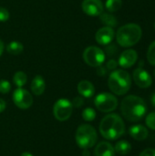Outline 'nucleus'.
I'll list each match as a JSON object with an SVG mask.
<instances>
[{"mask_svg": "<svg viewBox=\"0 0 155 156\" xmlns=\"http://www.w3.org/2000/svg\"><path fill=\"white\" fill-rule=\"evenodd\" d=\"M78 91L84 98H91L95 93V88L90 81L84 80L79 82Z\"/></svg>", "mask_w": 155, "mask_h": 156, "instance_id": "nucleus-16", "label": "nucleus"}, {"mask_svg": "<svg viewBox=\"0 0 155 156\" xmlns=\"http://www.w3.org/2000/svg\"><path fill=\"white\" fill-rule=\"evenodd\" d=\"M94 104L100 112H111L116 110L118 106V100L113 94L103 92L96 96L94 100Z\"/></svg>", "mask_w": 155, "mask_h": 156, "instance_id": "nucleus-6", "label": "nucleus"}, {"mask_svg": "<svg viewBox=\"0 0 155 156\" xmlns=\"http://www.w3.org/2000/svg\"><path fill=\"white\" fill-rule=\"evenodd\" d=\"M95 156H114L115 150L114 147L108 142H100L97 144L94 150Z\"/></svg>", "mask_w": 155, "mask_h": 156, "instance_id": "nucleus-15", "label": "nucleus"}, {"mask_svg": "<svg viewBox=\"0 0 155 156\" xmlns=\"http://www.w3.org/2000/svg\"><path fill=\"white\" fill-rule=\"evenodd\" d=\"M153 76H154V79H155V69H154V71H153Z\"/></svg>", "mask_w": 155, "mask_h": 156, "instance_id": "nucleus-38", "label": "nucleus"}, {"mask_svg": "<svg viewBox=\"0 0 155 156\" xmlns=\"http://www.w3.org/2000/svg\"><path fill=\"white\" fill-rule=\"evenodd\" d=\"M132 77L135 84L142 89H147L153 83V80L149 72L141 67L134 69Z\"/></svg>", "mask_w": 155, "mask_h": 156, "instance_id": "nucleus-11", "label": "nucleus"}, {"mask_svg": "<svg viewBox=\"0 0 155 156\" xmlns=\"http://www.w3.org/2000/svg\"><path fill=\"white\" fill-rule=\"evenodd\" d=\"M97 73L99 76H105L107 73V69L105 67H103L102 65L97 67Z\"/></svg>", "mask_w": 155, "mask_h": 156, "instance_id": "nucleus-32", "label": "nucleus"}, {"mask_svg": "<svg viewBox=\"0 0 155 156\" xmlns=\"http://www.w3.org/2000/svg\"><path fill=\"white\" fill-rule=\"evenodd\" d=\"M114 37H115V32L112 27H103L96 32L95 39L100 45L107 46L111 43Z\"/></svg>", "mask_w": 155, "mask_h": 156, "instance_id": "nucleus-12", "label": "nucleus"}, {"mask_svg": "<svg viewBox=\"0 0 155 156\" xmlns=\"http://www.w3.org/2000/svg\"><path fill=\"white\" fill-rule=\"evenodd\" d=\"M143 35L142 28L139 25L130 23L120 27L116 34L117 43L123 48H130L136 45Z\"/></svg>", "mask_w": 155, "mask_h": 156, "instance_id": "nucleus-3", "label": "nucleus"}, {"mask_svg": "<svg viewBox=\"0 0 155 156\" xmlns=\"http://www.w3.org/2000/svg\"><path fill=\"white\" fill-rule=\"evenodd\" d=\"M73 112L72 103L67 99H59L56 101L53 107V113L55 118L59 122L69 120Z\"/></svg>", "mask_w": 155, "mask_h": 156, "instance_id": "nucleus-8", "label": "nucleus"}, {"mask_svg": "<svg viewBox=\"0 0 155 156\" xmlns=\"http://www.w3.org/2000/svg\"><path fill=\"white\" fill-rule=\"evenodd\" d=\"M132 85L130 74L123 69H115L109 76L108 86L110 90L116 95L122 96L126 94Z\"/></svg>", "mask_w": 155, "mask_h": 156, "instance_id": "nucleus-4", "label": "nucleus"}, {"mask_svg": "<svg viewBox=\"0 0 155 156\" xmlns=\"http://www.w3.org/2000/svg\"><path fill=\"white\" fill-rule=\"evenodd\" d=\"M82 118L86 122H92L96 118V112L92 108H86L82 112Z\"/></svg>", "mask_w": 155, "mask_h": 156, "instance_id": "nucleus-23", "label": "nucleus"}, {"mask_svg": "<svg viewBox=\"0 0 155 156\" xmlns=\"http://www.w3.org/2000/svg\"><path fill=\"white\" fill-rule=\"evenodd\" d=\"M121 112L127 121L135 122L141 121L144 117L147 112V106L141 97L129 95L122 100Z\"/></svg>", "mask_w": 155, "mask_h": 156, "instance_id": "nucleus-1", "label": "nucleus"}, {"mask_svg": "<svg viewBox=\"0 0 155 156\" xmlns=\"http://www.w3.org/2000/svg\"><path fill=\"white\" fill-rule=\"evenodd\" d=\"M75 138L79 147L84 150L90 149L95 145L98 135L93 126L90 124H82L77 129Z\"/></svg>", "mask_w": 155, "mask_h": 156, "instance_id": "nucleus-5", "label": "nucleus"}, {"mask_svg": "<svg viewBox=\"0 0 155 156\" xmlns=\"http://www.w3.org/2000/svg\"><path fill=\"white\" fill-rule=\"evenodd\" d=\"M13 81L18 88H22L27 81V76L23 71H17L13 77Z\"/></svg>", "mask_w": 155, "mask_h": 156, "instance_id": "nucleus-21", "label": "nucleus"}, {"mask_svg": "<svg viewBox=\"0 0 155 156\" xmlns=\"http://www.w3.org/2000/svg\"><path fill=\"white\" fill-rule=\"evenodd\" d=\"M151 102H152V105L153 106V108L155 109V92L151 97Z\"/></svg>", "mask_w": 155, "mask_h": 156, "instance_id": "nucleus-35", "label": "nucleus"}, {"mask_svg": "<svg viewBox=\"0 0 155 156\" xmlns=\"http://www.w3.org/2000/svg\"><path fill=\"white\" fill-rule=\"evenodd\" d=\"M23 50L24 46L18 41H11L6 47V51L12 55H19L23 52Z\"/></svg>", "mask_w": 155, "mask_h": 156, "instance_id": "nucleus-20", "label": "nucleus"}, {"mask_svg": "<svg viewBox=\"0 0 155 156\" xmlns=\"http://www.w3.org/2000/svg\"><path fill=\"white\" fill-rule=\"evenodd\" d=\"M147 58L151 65L155 66V41H153L148 48Z\"/></svg>", "mask_w": 155, "mask_h": 156, "instance_id": "nucleus-24", "label": "nucleus"}, {"mask_svg": "<svg viewBox=\"0 0 155 156\" xmlns=\"http://www.w3.org/2000/svg\"><path fill=\"white\" fill-rule=\"evenodd\" d=\"M10 90H11V84L5 80H0V93L6 94L10 91Z\"/></svg>", "mask_w": 155, "mask_h": 156, "instance_id": "nucleus-26", "label": "nucleus"}, {"mask_svg": "<svg viewBox=\"0 0 155 156\" xmlns=\"http://www.w3.org/2000/svg\"><path fill=\"white\" fill-rule=\"evenodd\" d=\"M145 122L148 128L155 131V112H151L146 116Z\"/></svg>", "mask_w": 155, "mask_h": 156, "instance_id": "nucleus-25", "label": "nucleus"}, {"mask_svg": "<svg viewBox=\"0 0 155 156\" xmlns=\"http://www.w3.org/2000/svg\"><path fill=\"white\" fill-rule=\"evenodd\" d=\"M13 101L19 109L26 110L32 106L33 98L29 91L23 88H17L13 92Z\"/></svg>", "mask_w": 155, "mask_h": 156, "instance_id": "nucleus-9", "label": "nucleus"}, {"mask_svg": "<svg viewBox=\"0 0 155 156\" xmlns=\"http://www.w3.org/2000/svg\"><path fill=\"white\" fill-rule=\"evenodd\" d=\"M129 133L136 141H143L149 135L148 129L142 124H137V125L132 126L129 130Z\"/></svg>", "mask_w": 155, "mask_h": 156, "instance_id": "nucleus-14", "label": "nucleus"}, {"mask_svg": "<svg viewBox=\"0 0 155 156\" xmlns=\"http://www.w3.org/2000/svg\"><path fill=\"white\" fill-rule=\"evenodd\" d=\"M82 155L83 156H90V151L88 149H84L82 152Z\"/></svg>", "mask_w": 155, "mask_h": 156, "instance_id": "nucleus-36", "label": "nucleus"}, {"mask_svg": "<svg viewBox=\"0 0 155 156\" xmlns=\"http://www.w3.org/2000/svg\"><path fill=\"white\" fill-rule=\"evenodd\" d=\"M45 90H46L45 80L40 75L36 76L31 82V90H32L33 94L39 96L44 93Z\"/></svg>", "mask_w": 155, "mask_h": 156, "instance_id": "nucleus-17", "label": "nucleus"}, {"mask_svg": "<svg viewBox=\"0 0 155 156\" xmlns=\"http://www.w3.org/2000/svg\"><path fill=\"white\" fill-rule=\"evenodd\" d=\"M114 150L116 153H118L121 155H126L128 154L131 150H132V145L129 142L123 140V141H120L115 144Z\"/></svg>", "mask_w": 155, "mask_h": 156, "instance_id": "nucleus-19", "label": "nucleus"}, {"mask_svg": "<svg viewBox=\"0 0 155 156\" xmlns=\"http://www.w3.org/2000/svg\"><path fill=\"white\" fill-rule=\"evenodd\" d=\"M5 106H6V104H5V101L4 100L0 99V113H1L2 112H4V111H5Z\"/></svg>", "mask_w": 155, "mask_h": 156, "instance_id": "nucleus-33", "label": "nucleus"}, {"mask_svg": "<svg viewBox=\"0 0 155 156\" xmlns=\"http://www.w3.org/2000/svg\"><path fill=\"white\" fill-rule=\"evenodd\" d=\"M81 8L86 15L98 16L103 12V4L101 0H83Z\"/></svg>", "mask_w": 155, "mask_h": 156, "instance_id": "nucleus-10", "label": "nucleus"}, {"mask_svg": "<svg viewBox=\"0 0 155 156\" xmlns=\"http://www.w3.org/2000/svg\"><path fill=\"white\" fill-rule=\"evenodd\" d=\"M118 66V62L115 60V59H110L108 62H107V65H106V69H109V70H115L116 68Z\"/></svg>", "mask_w": 155, "mask_h": 156, "instance_id": "nucleus-29", "label": "nucleus"}, {"mask_svg": "<svg viewBox=\"0 0 155 156\" xmlns=\"http://www.w3.org/2000/svg\"><path fill=\"white\" fill-rule=\"evenodd\" d=\"M71 103H72L73 107L80 108V107H81V106H83V104H84V100H83V98H82V97L78 96V97L74 98V100H73V101H72Z\"/></svg>", "mask_w": 155, "mask_h": 156, "instance_id": "nucleus-28", "label": "nucleus"}, {"mask_svg": "<svg viewBox=\"0 0 155 156\" xmlns=\"http://www.w3.org/2000/svg\"><path fill=\"white\" fill-rule=\"evenodd\" d=\"M4 42L0 39V57L2 56V54H3V52H4Z\"/></svg>", "mask_w": 155, "mask_h": 156, "instance_id": "nucleus-34", "label": "nucleus"}, {"mask_svg": "<svg viewBox=\"0 0 155 156\" xmlns=\"http://www.w3.org/2000/svg\"><path fill=\"white\" fill-rule=\"evenodd\" d=\"M122 5V0H107L105 3V7L111 13L120 10Z\"/></svg>", "mask_w": 155, "mask_h": 156, "instance_id": "nucleus-22", "label": "nucleus"}, {"mask_svg": "<svg viewBox=\"0 0 155 156\" xmlns=\"http://www.w3.org/2000/svg\"><path fill=\"white\" fill-rule=\"evenodd\" d=\"M154 29H155V23H154Z\"/></svg>", "mask_w": 155, "mask_h": 156, "instance_id": "nucleus-39", "label": "nucleus"}, {"mask_svg": "<svg viewBox=\"0 0 155 156\" xmlns=\"http://www.w3.org/2000/svg\"><path fill=\"white\" fill-rule=\"evenodd\" d=\"M140 156H155V149L153 148L145 149L140 154Z\"/></svg>", "mask_w": 155, "mask_h": 156, "instance_id": "nucleus-30", "label": "nucleus"}, {"mask_svg": "<svg viewBox=\"0 0 155 156\" xmlns=\"http://www.w3.org/2000/svg\"><path fill=\"white\" fill-rule=\"evenodd\" d=\"M9 19V12L5 7L0 6V22H5Z\"/></svg>", "mask_w": 155, "mask_h": 156, "instance_id": "nucleus-27", "label": "nucleus"}, {"mask_svg": "<svg viewBox=\"0 0 155 156\" xmlns=\"http://www.w3.org/2000/svg\"><path fill=\"white\" fill-rule=\"evenodd\" d=\"M20 156H33L30 153H27V152H25V153H23Z\"/></svg>", "mask_w": 155, "mask_h": 156, "instance_id": "nucleus-37", "label": "nucleus"}, {"mask_svg": "<svg viewBox=\"0 0 155 156\" xmlns=\"http://www.w3.org/2000/svg\"><path fill=\"white\" fill-rule=\"evenodd\" d=\"M105 53L104 51L95 46H90L85 48L83 51V59L90 67L97 68L103 64L105 61Z\"/></svg>", "mask_w": 155, "mask_h": 156, "instance_id": "nucleus-7", "label": "nucleus"}, {"mask_svg": "<svg viewBox=\"0 0 155 156\" xmlns=\"http://www.w3.org/2000/svg\"><path fill=\"white\" fill-rule=\"evenodd\" d=\"M100 19L102 22V24H104L106 27H114L118 25V20L117 18L110 14V13H104L102 12L100 15Z\"/></svg>", "mask_w": 155, "mask_h": 156, "instance_id": "nucleus-18", "label": "nucleus"}, {"mask_svg": "<svg viewBox=\"0 0 155 156\" xmlns=\"http://www.w3.org/2000/svg\"><path fill=\"white\" fill-rule=\"evenodd\" d=\"M138 59V54L134 49H126L124 50L120 58H119V61L118 64L123 68V69H129L131 67H132L136 61Z\"/></svg>", "mask_w": 155, "mask_h": 156, "instance_id": "nucleus-13", "label": "nucleus"}, {"mask_svg": "<svg viewBox=\"0 0 155 156\" xmlns=\"http://www.w3.org/2000/svg\"><path fill=\"white\" fill-rule=\"evenodd\" d=\"M100 133L107 140H117L125 133V124L120 115L116 113L107 114L100 122Z\"/></svg>", "mask_w": 155, "mask_h": 156, "instance_id": "nucleus-2", "label": "nucleus"}, {"mask_svg": "<svg viewBox=\"0 0 155 156\" xmlns=\"http://www.w3.org/2000/svg\"><path fill=\"white\" fill-rule=\"evenodd\" d=\"M116 51H117V48H116V47L114 45H111V46H108L106 48V52H107L108 55H113V54L116 53Z\"/></svg>", "mask_w": 155, "mask_h": 156, "instance_id": "nucleus-31", "label": "nucleus"}]
</instances>
